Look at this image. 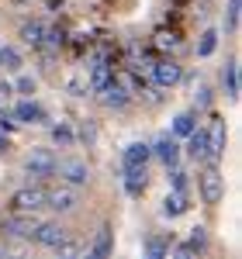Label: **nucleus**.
<instances>
[{
    "instance_id": "obj_1",
    "label": "nucleus",
    "mask_w": 242,
    "mask_h": 259,
    "mask_svg": "<svg viewBox=\"0 0 242 259\" xmlns=\"http://www.w3.org/2000/svg\"><path fill=\"white\" fill-rule=\"evenodd\" d=\"M42 214L38 211H7V214H0V228L7 232V235H14V239H35V232H38L42 225Z\"/></svg>"
},
{
    "instance_id": "obj_2",
    "label": "nucleus",
    "mask_w": 242,
    "mask_h": 259,
    "mask_svg": "<svg viewBox=\"0 0 242 259\" xmlns=\"http://www.w3.org/2000/svg\"><path fill=\"white\" fill-rule=\"evenodd\" d=\"M52 177H59V183H69V187H87L90 166H87V159H76V156H59L52 166Z\"/></svg>"
},
{
    "instance_id": "obj_3",
    "label": "nucleus",
    "mask_w": 242,
    "mask_h": 259,
    "mask_svg": "<svg viewBox=\"0 0 242 259\" xmlns=\"http://www.w3.org/2000/svg\"><path fill=\"white\" fill-rule=\"evenodd\" d=\"M45 207L49 211H76L80 207V187H69V183H59V187H45Z\"/></svg>"
},
{
    "instance_id": "obj_4",
    "label": "nucleus",
    "mask_w": 242,
    "mask_h": 259,
    "mask_svg": "<svg viewBox=\"0 0 242 259\" xmlns=\"http://www.w3.org/2000/svg\"><path fill=\"white\" fill-rule=\"evenodd\" d=\"M197 187H201V200L204 204H222L225 197V177L222 169H218V162H208V169L201 173V180H197Z\"/></svg>"
},
{
    "instance_id": "obj_5",
    "label": "nucleus",
    "mask_w": 242,
    "mask_h": 259,
    "mask_svg": "<svg viewBox=\"0 0 242 259\" xmlns=\"http://www.w3.org/2000/svg\"><path fill=\"white\" fill-rule=\"evenodd\" d=\"M204 142H208L204 162H222V156H225V142H228V132H225V121L218 118V114H211V121H208Z\"/></svg>"
},
{
    "instance_id": "obj_6",
    "label": "nucleus",
    "mask_w": 242,
    "mask_h": 259,
    "mask_svg": "<svg viewBox=\"0 0 242 259\" xmlns=\"http://www.w3.org/2000/svg\"><path fill=\"white\" fill-rule=\"evenodd\" d=\"M14 211H45V183H28L11 197Z\"/></svg>"
},
{
    "instance_id": "obj_7",
    "label": "nucleus",
    "mask_w": 242,
    "mask_h": 259,
    "mask_svg": "<svg viewBox=\"0 0 242 259\" xmlns=\"http://www.w3.org/2000/svg\"><path fill=\"white\" fill-rule=\"evenodd\" d=\"M52 166H56V156L49 149H31L24 156V169H28V177H35V180L52 177Z\"/></svg>"
},
{
    "instance_id": "obj_8",
    "label": "nucleus",
    "mask_w": 242,
    "mask_h": 259,
    "mask_svg": "<svg viewBox=\"0 0 242 259\" xmlns=\"http://www.w3.org/2000/svg\"><path fill=\"white\" fill-rule=\"evenodd\" d=\"M152 80H156V87H177L183 76V69H180V62L177 59H170V56H163V59L152 62Z\"/></svg>"
},
{
    "instance_id": "obj_9",
    "label": "nucleus",
    "mask_w": 242,
    "mask_h": 259,
    "mask_svg": "<svg viewBox=\"0 0 242 259\" xmlns=\"http://www.w3.org/2000/svg\"><path fill=\"white\" fill-rule=\"evenodd\" d=\"M97 97H101V104L107 107V111H125V107H128V100H132V94H128V90L111 76V83H104L101 90H97Z\"/></svg>"
},
{
    "instance_id": "obj_10",
    "label": "nucleus",
    "mask_w": 242,
    "mask_h": 259,
    "mask_svg": "<svg viewBox=\"0 0 242 259\" xmlns=\"http://www.w3.org/2000/svg\"><path fill=\"white\" fill-rule=\"evenodd\" d=\"M111 76H114V59H107V56H94V59H90V73H87L90 90L97 94L104 83H111Z\"/></svg>"
},
{
    "instance_id": "obj_11",
    "label": "nucleus",
    "mask_w": 242,
    "mask_h": 259,
    "mask_svg": "<svg viewBox=\"0 0 242 259\" xmlns=\"http://www.w3.org/2000/svg\"><path fill=\"white\" fill-rule=\"evenodd\" d=\"M66 239H69V228H62L59 221H42L38 232H35V242L45 245V249H56V245H62Z\"/></svg>"
},
{
    "instance_id": "obj_12",
    "label": "nucleus",
    "mask_w": 242,
    "mask_h": 259,
    "mask_svg": "<svg viewBox=\"0 0 242 259\" xmlns=\"http://www.w3.org/2000/svg\"><path fill=\"white\" fill-rule=\"evenodd\" d=\"M152 149V156L156 159H163L166 166H177V159H180V145H177V139L173 135H159L156 139V145H149Z\"/></svg>"
},
{
    "instance_id": "obj_13",
    "label": "nucleus",
    "mask_w": 242,
    "mask_h": 259,
    "mask_svg": "<svg viewBox=\"0 0 242 259\" xmlns=\"http://www.w3.org/2000/svg\"><path fill=\"white\" fill-rule=\"evenodd\" d=\"M145 187H149L145 166H128V169H125V190H128V197H142Z\"/></svg>"
},
{
    "instance_id": "obj_14",
    "label": "nucleus",
    "mask_w": 242,
    "mask_h": 259,
    "mask_svg": "<svg viewBox=\"0 0 242 259\" xmlns=\"http://www.w3.org/2000/svg\"><path fill=\"white\" fill-rule=\"evenodd\" d=\"M114 252V232H111V225H104L101 232H97V239H94V245L87 249V256L90 259H107Z\"/></svg>"
},
{
    "instance_id": "obj_15",
    "label": "nucleus",
    "mask_w": 242,
    "mask_h": 259,
    "mask_svg": "<svg viewBox=\"0 0 242 259\" xmlns=\"http://www.w3.org/2000/svg\"><path fill=\"white\" fill-rule=\"evenodd\" d=\"M152 49L163 52V56H170V52H180L183 49V38L177 31H170V28H159V31L152 35Z\"/></svg>"
},
{
    "instance_id": "obj_16",
    "label": "nucleus",
    "mask_w": 242,
    "mask_h": 259,
    "mask_svg": "<svg viewBox=\"0 0 242 259\" xmlns=\"http://www.w3.org/2000/svg\"><path fill=\"white\" fill-rule=\"evenodd\" d=\"M204 249H208V232H204V228H194V232H190V239L183 242V245H177V256L190 259V256H201Z\"/></svg>"
},
{
    "instance_id": "obj_17",
    "label": "nucleus",
    "mask_w": 242,
    "mask_h": 259,
    "mask_svg": "<svg viewBox=\"0 0 242 259\" xmlns=\"http://www.w3.org/2000/svg\"><path fill=\"white\" fill-rule=\"evenodd\" d=\"M14 121L18 124H42L45 121V111H42V104H35V100H21L18 107H14Z\"/></svg>"
},
{
    "instance_id": "obj_18",
    "label": "nucleus",
    "mask_w": 242,
    "mask_h": 259,
    "mask_svg": "<svg viewBox=\"0 0 242 259\" xmlns=\"http://www.w3.org/2000/svg\"><path fill=\"white\" fill-rule=\"evenodd\" d=\"M152 156V149H149V142H132L125 152H121V166L128 169V166H145Z\"/></svg>"
},
{
    "instance_id": "obj_19",
    "label": "nucleus",
    "mask_w": 242,
    "mask_h": 259,
    "mask_svg": "<svg viewBox=\"0 0 242 259\" xmlns=\"http://www.w3.org/2000/svg\"><path fill=\"white\" fill-rule=\"evenodd\" d=\"M45 24L49 21H42V18H31V21H21V41L24 45H31V49H38L42 45V35H45Z\"/></svg>"
},
{
    "instance_id": "obj_20",
    "label": "nucleus",
    "mask_w": 242,
    "mask_h": 259,
    "mask_svg": "<svg viewBox=\"0 0 242 259\" xmlns=\"http://www.w3.org/2000/svg\"><path fill=\"white\" fill-rule=\"evenodd\" d=\"M170 245H173V235L170 232H163V235H149L145 239V256L149 259H163L170 252Z\"/></svg>"
},
{
    "instance_id": "obj_21",
    "label": "nucleus",
    "mask_w": 242,
    "mask_h": 259,
    "mask_svg": "<svg viewBox=\"0 0 242 259\" xmlns=\"http://www.w3.org/2000/svg\"><path fill=\"white\" fill-rule=\"evenodd\" d=\"M222 83H225V94H228L232 100L239 97V62H235V59L225 62V69H222Z\"/></svg>"
},
{
    "instance_id": "obj_22",
    "label": "nucleus",
    "mask_w": 242,
    "mask_h": 259,
    "mask_svg": "<svg viewBox=\"0 0 242 259\" xmlns=\"http://www.w3.org/2000/svg\"><path fill=\"white\" fill-rule=\"evenodd\" d=\"M0 69H7V73H21V69H24V59H21L18 49L0 45Z\"/></svg>"
},
{
    "instance_id": "obj_23",
    "label": "nucleus",
    "mask_w": 242,
    "mask_h": 259,
    "mask_svg": "<svg viewBox=\"0 0 242 259\" xmlns=\"http://www.w3.org/2000/svg\"><path fill=\"white\" fill-rule=\"evenodd\" d=\"M187 207H190V204H187V194H177V190L163 200V214H166V218H180Z\"/></svg>"
},
{
    "instance_id": "obj_24",
    "label": "nucleus",
    "mask_w": 242,
    "mask_h": 259,
    "mask_svg": "<svg viewBox=\"0 0 242 259\" xmlns=\"http://www.w3.org/2000/svg\"><path fill=\"white\" fill-rule=\"evenodd\" d=\"M204 152H208L204 132H197V128H194V132L187 135V156H190V159H204Z\"/></svg>"
},
{
    "instance_id": "obj_25",
    "label": "nucleus",
    "mask_w": 242,
    "mask_h": 259,
    "mask_svg": "<svg viewBox=\"0 0 242 259\" xmlns=\"http://www.w3.org/2000/svg\"><path fill=\"white\" fill-rule=\"evenodd\" d=\"M194 121H197V118H194V111H183V114H177V118H173V135L187 139V135H190V132L197 128Z\"/></svg>"
},
{
    "instance_id": "obj_26",
    "label": "nucleus",
    "mask_w": 242,
    "mask_h": 259,
    "mask_svg": "<svg viewBox=\"0 0 242 259\" xmlns=\"http://www.w3.org/2000/svg\"><path fill=\"white\" fill-rule=\"evenodd\" d=\"M239 14H242V0H228V11H225V31L228 35L239 28Z\"/></svg>"
},
{
    "instance_id": "obj_27",
    "label": "nucleus",
    "mask_w": 242,
    "mask_h": 259,
    "mask_svg": "<svg viewBox=\"0 0 242 259\" xmlns=\"http://www.w3.org/2000/svg\"><path fill=\"white\" fill-rule=\"evenodd\" d=\"M215 45H218V31H204L201 41H197V56H211Z\"/></svg>"
},
{
    "instance_id": "obj_28",
    "label": "nucleus",
    "mask_w": 242,
    "mask_h": 259,
    "mask_svg": "<svg viewBox=\"0 0 242 259\" xmlns=\"http://www.w3.org/2000/svg\"><path fill=\"white\" fill-rule=\"evenodd\" d=\"M52 142H56V145H73V128L56 124V128H52Z\"/></svg>"
},
{
    "instance_id": "obj_29",
    "label": "nucleus",
    "mask_w": 242,
    "mask_h": 259,
    "mask_svg": "<svg viewBox=\"0 0 242 259\" xmlns=\"http://www.w3.org/2000/svg\"><path fill=\"white\" fill-rule=\"evenodd\" d=\"M170 169H173V173H170V177H173V190H177V194H187V173L177 169V166H170Z\"/></svg>"
},
{
    "instance_id": "obj_30",
    "label": "nucleus",
    "mask_w": 242,
    "mask_h": 259,
    "mask_svg": "<svg viewBox=\"0 0 242 259\" xmlns=\"http://www.w3.org/2000/svg\"><path fill=\"white\" fill-rule=\"evenodd\" d=\"M208 104H211V90H208V87H197V97H194V107H197V111H204Z\"/></svg>"
},
{
    "instance_id": "obj_31",
    "label": "nucleus",
    "mask_w": 242,
    "mask_h": 259,
    "mask_svg": "<svg viewBox=\"0 0 242 259\" xmlns=\"http://www.w3.org/2000/svg\"><path fill=\"white\" fill-rule=\"evenodd\" d=\"M14 128H18V121H14V114H4V111H0V132H4V135H11Z\"/></svg>"
},
{
    "instance_id": "obj_32",
    "label": "nucleus",
    "mask_w": 242,
    "mask_h": 259,
    "mask_svg": "<svg viewBox=\"0 0 242 259\" xmlns=\"http://www.w3.org/2000/svg\"><path fill=\"white\" fill-rule=\"evenodd\" d=\"M18 90H21V94H35V80H31V76H21Z\"/></svg>"
},
{
    "instance_id": "obj_33",
    "label": "nucleus",
    "mask_w": 242,
    "mask_h": 259,
    "mask_svg": "<svg viewBox=\"0 0 242 259\" xmlns=\"http://www.w3.org/2000/svg\"><path fill=\"white\" fill-rule=\"evenodd\" d=\"M7 149H11V142H7V135L0 132V152H7Z\"/></svg>"
},
{
    "instance_id": "obj_34",
    "label": "nucleus",
    "mask_w": 242,
    "mask_h": 259,
    "mask_svg": "<svg viewBox=\"0 0 242 259\" xmlns=\"http://www.w3.org/2000/svg\"><path fill=\"white\" fill-rule=\"evenodd\" d=\"M14 4H31V0H14Z\"/></svg>"
}]
</instances>
